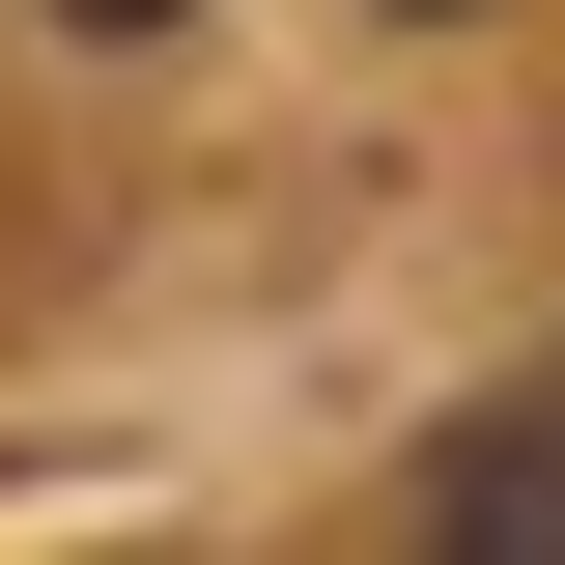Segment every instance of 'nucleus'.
<instances>
[{"mask_svg": "<svg viewBox=\"0 0 565 565\" xmlns=\"http://www.w3.org/2000/svg\"><path fill=\"white\" fill-rule=\"evenodd\" d=\"M57 29H114V57H141V29H199V0H57Z\"/></svg>", "mask_w": 565, "mask_h": 565, "instance_id": "1", "label": "nucleus"}, {"mask_svg": "<svg viewBox=\"0 0 565 565\" xmlns=\"http://www.w3.org/2000/svg\"><path fill=\"white\" fill-rule=\"evenodd\" d=\"M396 29H452V0H396Z\"/></svg>", "mask_w": 565, "mask_h": 565, "instance_id": "2", "label": "nucleus"}]
</instances>
